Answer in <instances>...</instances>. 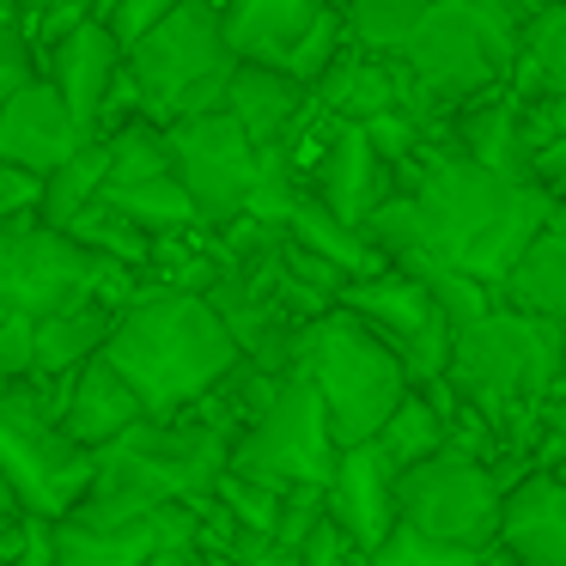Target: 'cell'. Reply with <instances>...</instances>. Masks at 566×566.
I'll return each mask as SVG.
<instances>
[{
	"mask_svg": "<svg viewBox=\"0 0 566 566\" xmlns=\"http://www.w3.org/2000/svg\"><path fill=\"white\" fill-rule=\"evenodd\" d=\"M396 196L415 201L420 220L415 256H439L451 269L475 274L481 286H493V298H500V281L517 269V256L536 244L548 213L560 208L548 189L505 184V177H488L481 165H469L444 140V128L396 171Z\"/></svg>",
	"mask_w": 566,
	"mask_h": 566,
	"instance_id": "obj_1",
	"label": "cell"
},
{
	"mask_svg": "<svg viewBox=\"0 0 566 566\" xmlns=\"http://www.w3.org/2000/svg\"><path fill=\"white\" fill-rule=\"evenodd\" d=\"M104 359L128 378L147 420H177L189 408H201L244 366V354L220 329L208 298L177 293V286H153V281H140V293L116 311Z\"/></svg>",
	"mask_w": 566,
	"mask_h": 566,
	"instance_id": "obj_2",
	"label": "cell"
},
{
	"mask_svg": "<svg viewBox=\"0 0 566 566\" xmlns=\"http://www.w3.org/2000/svg\"><path fill=\"white\" fill-rule=\"evenodd\" d=\"M444 384L488 420L505 457L530 463L542 402L566 384V329L517 311H488L481 323L457 329Z\"/></svg>",
	"mask_w": 566,
	"mask_h": 566,
	"instance_id": "obj_3",
	"label": "cell"
},
{
	"mask_svg": "<svg viewBox=\"0 0 566 566\" xmlns=\"http://www.w3.org/2000/svg\"><path fill=\"white\" fill-rule=\"evenodd\" d=\"M232 469V439L196 415L177 420H140L128 439L98 451L92 488L80 500V524H135V517L171 512V505H201Z\"/></svg>",
	"mask_w": 566,
	"mask_h": 566,
	"instance_id": "obj_4",
	"label": "cell"
},
{
	"mask_svg": "<svg viewBox=\"0 0 566 566\" xmlns=\"http://www.w3.org/2000/svg\"><path fill=\"white\" fill-rule=\"evenodd\" d=\"M293 371L317 390L323 415H329L335 451L371 444L384 432V420L396 415V402L408 396V371L366 323H354L347 311L305 323L293 347Z\"/></svg>",
	"mask_w": 566,
	"mask_h": 566,
	"instance_id": "obj_5",
	"label": "cell"
},
{
	"mask_svg": "<svg viewBox=\"0 0 566 566\" xmlns=\"http://www.w3.org/2000/svg\"><path fill=\"white\" fill-rule=\"evenodd\" d=\"M512 55H517V19L500 0H432L396 62L408 67L420 98L451 123L463 104L505 92Z\"/></svg>",
	"mask_w": 566,
	"mask_h": 566,
	"instance_id": "obj_6",
	"label": "cell"
},
{
	"mask_svg": "<svg viewBox=\"0 0 566 566\" xmlns=\"http://www.w3.org/2000/svg\"><path fill=\"white\" fill-rule=\"evenodd\" d=\"M123 74L140 98V116L159 123V128L226 111L238 55L226 50L220 7H213V0H184L165 25H153L147 38L123 55Z\"/></svg>",
	"mask_w": 566,
	"mask_h": 566,
	"instance_id": "obj_7",
	"label": "cell"
},
{
	"mask_svg": "<svg viewBox=\"0 0 566 566\" xmlns=\"http://www.w3.org/2000/svg\"><path fill=\"white\" fill-rule=\"evenodd\" d=\"M62 390L67 384L43 378H19L0 390V475L19 500V517L43 524L74 517L98 469V457L62 432Z\"/></svg>",
	"mask_w": 566,
	"mask_h": 566,
	"instance_id": "obj_8",
	"label": "cell"
},
{
	"mask_svg": "<svg viewBox=\"0 0 566 566\" xmlns=\"http://www.w3.org/2000/svg\"><path fill=\"white\" fill-rule=\"evenodd\" d=\"M140 293V274L111 269L104 256L80 250L67 232H50L38 213L0 226V317L50 323L86 305H116Z\"/></svg>",
	"mask_w": 566,
	"mask_h": 566,
	"instance_id": "obj_9",
	"label": "cell"
},
{
	"mask_svg": "<svg viewBox=\"0 0 566 566\" xmlns=\"http://www.w3.org/2000/svg\"><path fill=\"white\" fill-rule=\"evenodd\" d=\"M335 432L329 415H323L317 390H311L298 371H286L274 384L269 408L238 432L232 444V475L262 481V488H329L335 475Z\"/></svg>",
	"mask_w": 566,
	"mask_h": 566,
	"instance_id": "obj_10",
	"label": "cell"
},
{
	"mask_svg": "<svg viewBox=\"0 0 566 566\" xmlns=\"http://www.w3.org/2000/svg\"><path fill=\"white\" fill-rule=\"evenodd\" d=\"M220 31L238 67H274L298 86H317L347 50V19L329 0H220Z\"/></svg>",
	"mask_w": 566,
	"mask_h": 566,
	"instance_id": "obj_11",
	"label": "cell"
},
{
	"mask_svg": "<svg viewBox=\"0 0 566 566\" xmlns=\"http://www.w3.org/2000/svg\"><path fill=\"white\" fill-rule=\"evenodd\" d=\"M500 500L505 488L493 481V469L457 451L396 475V524L427 542H444V548L488 554L500 536Z\"/></svg>",
	"mask_w": 566,
	"mask_h": 566,
	"instance_id": "obj_12",
	"label": "cell"
},
{
	"mask_svg": "<svg viewBox=\"0 0 566 566\" xmlns=\"http://www.w3.org/2000/svg\"><path fill=\"white\" fill-rule=\"evenodd\" d=\"M165 140H171V171L184 184L189 208H196L201 232H226V226L244 220L262 184V153L244 140V128L226 111H213V116L171 123Z\"/></svg>",
	"mask_w": 566,
	"mask_h": 566,
	"instance_id": "obj_13",
	"label": "cell"
},
{
	"mask_svg": "<svg viewBox=\"0 0 566 566\" xmlns=\"http://www.w3.org/2000/svg\"><path fill=\"white\" fill-rule=\"evenodd\" d=\"M335 311H347L354 323H366V329L402 359L408 390L439 384L444 366H451L457 329H451V317L432 305V293L415 281V274L384 269V274H371V281H347L342 298H335Z\"/></svg>",
	"mask_w": 566,
	"mask_h": 566,
	"instance_id": "obj_14",
	"label": "cell"
},
{
	"mask_svg": "<svg viewBox=\"0 0 566 566\" xmlns=\"http://www.w3.org/2000/svg\"><path fill=\"white\" fill-rule=\"evenodd\" d=\"M298 147H305V165H298L305 177H298V184H305L342 226H354V232L366 226V213H378L384 201L396 196V171L378 159V147L366 140V128H347V123L317 116ZM293 159H298V153H293ZM293 159H286V165H293Z\"/></svg>",
	"mask_w": 566,
	"mask_h": 566,
	"instance_id": "obj_15",
	"label": "cell"
},
{
	"mask_svg": "<svg viewBox=\"0 0 566 566\" xmlns=\"http://www.w3.org/2000/svg\"><path fill=\"white\" fill-rule=\"evenodd\" d=\"M311 104H317V116L347 123V128H371L384 116L420 123V98H415L408 67L396 55H371V50H354V43L323 67V80L311 86Z\"/></svg>",
	"mask_w": 566,
	"mask_h": 566,
	"instance_id": "obj_16",
	"label": "cell"
},
{
	"mask_svg": "<svg viewBox=\"0 0 566 566\" xmlns=\"http://www.w3.org/2000/svg\"><path fill=\"white\" fill-rule=\"evenodd\" d=\"M196 530L201 524L189 505L135 517V524H80V517H62V524H50V554H55V566H153L159 554L196 548Z\"/></svg>",
	"mask_w": 566,
	"mask_h": 566,
	"instance_id": "obj_17",
	"label": "cell"
},
{
	"mask_svg": "<svg viewBox=\"0 0 566 566\" xmlns=\"http://www.w3.org/2000/svg\"><path fill=\"white\" fill-rule=\"evenodd\" d=\"M323 505H329V524L347 536L359 560H371L396 536V469L384 463L378 444H354V451L335 457Z\"/></svg>",
	"mask_w": 566,
	"mask_h": 566,
	"instance_id": "obj_18",
	"label": "cell"
},
{
	"mask_svg": "<svg viewBox=\"0 0 566 566\" xmlns=\"http://www.w3.org/2000/svg\"><path fill=\"white\" fill-rule=\"evenodd\" d=\"M226 116L244 128V140L262 159H293L298 140L317 123V104H311V86L274 74V67H238L232 92H226Z\"/></svg>",
	"mask_w": 566,
	"mask_h": 566,
	"instance_id": "obj_19",
	"label": "cell"
},
{
	"mask_svg": "<svg viewBox=\"0 0 566 566\" xmlns=\"http://www.w3.org/2000/svg\"><path fill=\"white\" fill-rule=\"evenodd\" d=\"M444 140H451L469 165H481L488 177L530 184V165H536V128H530V104H517L512 92H488V98L463 104V111L444 123Z\"/></svg>",
	"mask_w": 566,
	"mask_h": 566,
	"instance_id": "obj_20",
	"label": "cell"
},
{
	"mask_svg": "<svg viewBox=\"0 0 566 566\" xmlns=\"http://www.w3.org/2000/svg\"><path fill=\"white\" fill-rule=\"evenodd\" d=\"M86 128L67 116L62 92L50 80H31L7 111H0V165H13V171H31V177H50L55 165H67L80 147H86Z\"/></svg>",
	"mask_w": 566,
	"mask_h": 566,
	"instance_id": "obj_21",
	"label": "cell"
},
{
	"mask_svg": "<svg viewBox=\"0 0 566 566\" xmlns=\"http://www.w3.org/2000/svg\"><path fill=\"white\" fill-rule=\"evenodd\" d=\"M493 548L512 566H566V481L554 469H530L505 488Z\"/></svg>",
	"mask_w": 566,
	"mask_h": 566,
	"instance_id": "obj_22",
	"label": "cell"
},
{
	"mask_svg": "<svg viewBox=\"0 0 566 566\" xmlns=\"http://www.w3.org/2000/svg\"><path fill=\"white\" fill-rule=\"evenodd\" d=\"M55 92H62L67 116H74L86 135H98V116L111 104V92L123 86V50H116L111 25L86 19L80 31H67L62 43H50V67H43Z\"/></svg>",
	"mask_w": 566,
	"mask_h": 566,
	"instance_id": "obj_23",
	"label": "cell"
},
{
	"mask_svg": "<svg viewBox=\"0 0 566 566\" xmlns=\"http://www.w3.org/2000/svg\"><path fill=\"white\" fill-rule=\"evenodd\" d=\"M147 420V408H140V396L128 390V378L111 366V359H86V366L67 378L62 390V432L80 444V451H111L116 439H128V432Z\"/></svg>",
	"mask_w": 566,
	"mask_h": 566,
	"instance_id": "obj_24",
	"label": "cell"
},
{
	"mask_svg": "<svg viewBox=\"0 0 566 566\" xmlns=\"http://www.w3.org/2000/svg\"><path fill=\"white\" fill-rule=\"evenodd\" d=\"M500 311H517V317L566 329V201L548 213L536 244H530L524 256H517V269L500 281Z\"/></svg>",
	"mask_w": 566,
	"mask_h": 566,
	"instance_id": "obj_25",
	"label": "cell"
},
{
	"mask_svg": "<svg viewBox=\"0 0 566 566\" xmlns=\"http://www.w3.org/2000/svg\"><path fill=\"white\" fill-rule=\"evenodd\" d=\"M505 92H512L517 104L566 98V0H548L536 19H524Z\"/></svg>",
	"mask_w": 566,
	"mask_h": 566,
	"instance_id": "obj_26",
	"label": "cell"
},
{
	"mask_svg": "<svg viewBox=\"0 0 566 566\" xmlns=\"http://www.w3.org/2000/svg\"><path fill=\"white\" fill-rule=\"evenodd\" d=\"M116 329V305H86V311H67V317L38 323V347H31V378L43 384H67L86 359L104 354Z\"/></svg>",
	"mask_w": 566,
	"mask_h": 566,
	"instance_id": "obj_27",
	"label": "cell"
},
{
	"mask_svg": "<svg viewBox=\"0 0 566 566\" xmlns=\"http://www.w3.org/2000/svg\"><path fill=\"white\" fill-rule=\"evenodd\" d=\"M104 184H111V147L104 140H86L67 165H55L43 177V201H38V220L50 232H67L92 201H104Z\"/></svg>",
	"mask_w": 566,
	"mask_h": 566,
	"instance_id": "obj_28",
	"label": "cell"
},
{
	"mask_svg": "<svg viewBox=\"0 0 566 566\" xmlns=\"http://www.w3.org/2000/svg\"><path fill=\"white\" fill-rule=\"evenodd\" d=\"M104 208H116L128 226H140L153 244H159V238L201 232V220H196V208H189V196H184L177 177H159V184H128V189L104 184Z\"/></svg>",
	"mask_w": 566,
	"mask_h": 566,
	"instance_id": "obj_29",
	"label": "cell"
},
{
	"mask_svg": "<svg viewBox=\"0 0 566 566\" xmlns=\"http://www.w3.org/2000/svg\"><path fill=\"white\" fill-rule=\"evenodd\" d=\"M371 444L384 451V463H390L396 475H408V469H420V463H432V457L451 451V439H444V420H439V408L427 402V390H408Z\"/></svg>",
	"mask_w": 566,
	"mask_h": 566,
	"instance_id": "obj_30",
	"label": "cell"
},
{
	"mask_svg": "<svg viewBox=\"0 0 566 566\" xmlns=\"http://www.w3.org/2000/svg\"><path fill=\"white\" fill-rule=\"evenodd\" d=\"M432 0H347L342 19H347V43L371 55H402L415 25L427 19Z\"/></svg>",
	"mask_w": 566,
	"mask_h": 566,
	"instance_id": "obj_31",
	"label": "cell"
},
{
	"mask_svg": "<svg viewBox=\"0 0 566 566\" xmlns=\"http://www.w3.org/2000/svg\"><path fill=\"white\" fill-rule=\"evenodd\" d=\"M67 238H74L80 250H92V256H104L111 269H123V274L153 269V238L140 232V226H128L116 208H104V201H92V208L67 226Z\"/></svg>",
	"mask_w": 566,
	"mask_h": 566,
	"instance_id": "obj_32",
	"label": "cell"
},
{
	"mask_svg": "<svg viewBox=\"0 0 566 566\" xmlns=\"http://www.w3.org/2000/svg\"><path fill=\"white\" fill-rule=\"evenodd\" d=\"M104 147H111V184L116 189L177 177L171 171V140H165V128L147 123V116H135V123H123L116 135H104Z\"/></svg>",
	"mask_w": 566,
	"mask_h": 566,
	"instance_id": "obj_33",
	"label": "cell"
},
{
	"mask_svg": "<svg viewBox=\"0 0 566 566\" xmlns=\"http://www.w3.org/2000/svg\"><path fill=\"white\" fill-rule=\"evenodd\" d=\"M281 500H286L281 488L244 481V475H232V469H226V481L213 488V505H220V512L232 517V524L256 530V536H274V524H281Z\"/></svg>",
	"mask_w": 566,
	"mask_h": 566,
	"instance_id": "obj_34",
	"label": "cell"
},
{
	"mask_svg": "<svg viewBox=\"0 0 566 566\" xmlns=\"http://www.w3.org/2000/svg\"><path fill=\"white\" fill-rule=\"evenodd\" d=\"M366 566H493V548L488 554H469V548H444V542H427L415 530L396 524V536L371 554Z\"/></svg>",
	"mask_w": 566,
	"mask_h": 566,
	"instance_id": "obj_35",
	"label": "cell"
},
{
	"mask_svg": "<svg viewBox=\"0 0 566 566\" xmlns=\"http://www.w3.org/2000/svg\"><path fill=\"white\" fill-rule=\"evenodd\" d=\"M323 517H329V505H323V488H286L281 524H274V542H281L286 554H298L311 536H317Z\"/></svg>",
	"mask_w": 566,
	"mask_h": 566,
	"instance_id": "obj_36",
	"label": "cell"
},
{
	"mask_svg": "<svg viewBox=\"0 0 566 566\" xmlns=\"http://www.w3.org/2000/svg\"><path fill=\"white\" fill-rule=\"evenodd\" d=\"M31 347H38V323L0 317V371H7V384L31 378Z\"/></svg>",
	"mask_w": 566,
	"mask_h": 566,
	"instance_id": "obj_37",
	"label": "cell"
},
{
	"mask_svg": "<svg viewBox=\"0 0 566 566\" xmlns=\"http://www.w3.org/2000/svg\"><path fill=\"white\" fill-rule=\"evenodd\" d=\"M38 201H43V177L0 165V226H7V220H25V213H38Z\"/></svg>",
	"mask_w": 566,
	"mask_h": 566,
	"instance_id": "obj_38",
	"label": "cell"
},
{
	"mask_svg": "<svg viewBox=\"0 0 566 566\" xmlns=\"http://www.w3.org/2000/svg\"><path fill=\"white\" fill-rule=\"evenodd\" d=\"M31 80H38V62H31V50H25V43H19L13 55H0V111H7V104H13L19 92L31 86Z\"/></svg>",
	"mask_w": 566,
	"mask_h": 566,
	"instance_id": "obj_39",
	"label": "cell"
},
{
	"mask_svg": "<svg viewBox=\"0 0 566 566\" xmlns=\"http://www.w3.org/2000/svg\"><path fill=\"white\" fill-rule=\"evenodd\" d=\"M530 128H536V147H548V140H566V98L530 104Z\"/></svg>",
	"mask_w": 566,
	"mask_h": 566,
	"instance_id": "obj_40",
	"label": "cell"
},
{
	"mask_svg": "<svg viewBox=\"0 0 566 566\" xmlns=\"http://www.w3.org/2000/svg\"><path fill=\"white\" fill-rule=\"evenodd\" d=\"M153 566H208V554H201V548H177V554H159Z\"/></svg>",
	"mask_w": 566,
	"mask_h": 566,
	"instance_id": "obj_41",
	"label": "cell"
},
{
	"mask_svg": "<svg viewBox=\"0 0 566 566\" xmlns=\"http://www.w3.org/2000/svg\"><path fill=\"white\" fill-rule=\"evenodd\" d=\"M0 524H19V500H13V488H7V475H0Z\"/></svg>",
	"mask_w": 566,
	"mask_h": 566,
	"instance_id": "obj_42",
	"label": "cell"
},
{
	"mask_svg": "<svg viewBox=\"0 0 566 566\" xmlns=\"http://www.w3.org/2000/svg\"><path fill=\"white\" fill-rule=\"evenodd\" d=\"M19 43H25V38H19V31H0V55H13Z\"/></svg>",
	"mask_w": 566,
	"mask_h": 566,
	"instance_id": "obj_43",
	"label": "cell"
},
{
	"mask_svg": "<svg viewBox=\"0 0 566 566\" xmlns=\"http://www.w3.org/2000/svg\"><path fill=\"white\" fill-rule=\"evenodd\" d=\"M493 566H512V560H505V554H500V548H493Z\"/></svg>",
	"mask_w": 566,
	"mask_h": 566,
	"instance_id": "obj_44",
	"label": "cell"
},
{
	"mask_svg": "<svg viewBox=\"0 0 566 566\" xmlns=\"http://www.w3.org/2000/svg\"><path fill=\"white\" fill-rule=\"evenodd\" d=\"M554 475H560V481H566V457H560V463H554Z\"/></svg>",
	"mask_w": 566,
	"mask_h": 566,
	"instance_id": "obj_45",
	"label": "cell"
},
{
	"mask_svg": "<svg viewBox=\"0 0 566 566\" xmlns=\"http://www.w3.org/2000/svg\"><path fill=\"white\" fill-rule=\"evenodd\" d=\"M0 390H7V371H0Z\"/></svg>",
	"mask_w": 566,
	"mask_h": 566,
	"instance_id": "obj_46",
	"label": "cell"
},
{
	"mask_svg": "<svg viewBox=\"0 0 566 566\" xmlns=\"http://www.w3.org/2000/svg\"><path fill=\"white\" fill-rule=\"evenodd\" d=\"M354 566H366V560H354Z\"/></svg>",
	"mask_w": 566,
	"mask_h": 566,
	"instance_id": "obj_47",
	"label": "cell"
},
{
	"mask_svg": "<svg viewBox=\"0 0 566 566\" xmlns=\"http://www.w3.org/2000/svg\"><path fill=\"white\" fill-rule=\"evenodd\" d=\"M213 7H220V0H213Z\"/></svg>",
	"mask_w": 566,
	"mask_h": 566,
	"instance_id": "obj_48",
	"label": "cell"
}]
</instances>
